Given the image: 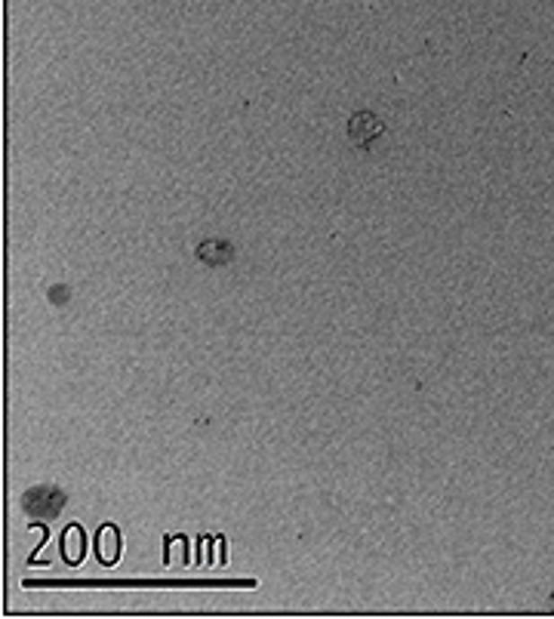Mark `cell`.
<instances>
[{
  "mask_svg": "<svg viewBox=\"0 0 554 619\" xmlns=\"http://www.w3.org/2000/svg\"><path fill=\"white\" fill-rule=\"evenodd\" d=\"M385 136V120L373 111H355L348 118V139L357 148H373Z\"/></svg>",
  "mask_w": 554,
  "mask_h": 619,
  "instance_id": "1",
  "label": "cell"
},
{
  "mask_svg": "<svg viewBox=\"0 0 554 619\" xmlns=\"http://www.w3.org/2000/svg\"><path fill=\"white\" fill-rule=\"evenodd\" d=\"M234 247L228 241H222V237H207V241L198 243V259L204 265H210V269H222V265L234 262Z\"/></svg>",
  "mask_w": 554,
  "mask_h": 619,
  "instance_id": "2",
  "label": "cell"
},
{
  "mask_svg": "<svg viewBox=\"0 0 554 619\" xmlns=\"http://www.w3.org/2000/svg\"><path fill=\"white\" fill-rule=\"evenodd\" d=\"M96 552H99V561H102V564H114V561L120 558V534H118V527L105 524V527L99 530Z\"/></svg>",
  "mask_w": 554,
  "mask_h": 619,
  "instance_id": "3",
  "label": "cell"
},
{
  "mask_svg": "<svg viewBox=\"0 0 554 619\" xmlns=\"http://www.w3.org/2000/svg\"><path fill=\"white\" fill-rule=\"evenodd\" d=\"M62 555L68 564H81V558H84V530L77 527V524H71L68 530H65V539H62Z\"/></svg>",
  "mask_w": 554,
  "mask_h": 619,
  "instance_id": "4",
  "label": "cell"
}]
</instances>
